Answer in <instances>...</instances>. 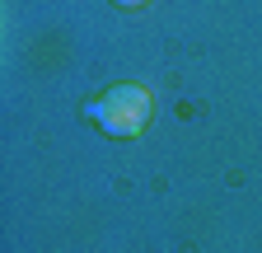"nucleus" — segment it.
<instances>
[{
	"mask_svg": "<svg viewBox=\"0 0 262 253\" xmlns=\"http://www.w3.org/2000/svg\"><path fill=\"white\" fill-rule=\"evenodd\" d=\"M150 108H155L150 89H141V85H113L108 94H98V99L89 103V117L103 126L108 136H136L141 126L150 122Z\"/></svg>",
	"mask_w": 262,
	"mask_h": 253,
	"instance_id": "nucleus-1",
	"label": "nucleus"
},
{
	"mask_svg": "<svg viewBox=\"0 0 262 253\" xmlns=\"http://www.w3.org/2000/svg\"><path fill=\"white\" fill-rule=\"evenodd\" d=\"M113 5H122V10H136V5H145V0H113Z\"/></svg>",
	"mask_w": 262,
	"mask_h": 253,
	"instance_id": "nucleus-2",
	"label": "nucleus"
}]
</instances>
